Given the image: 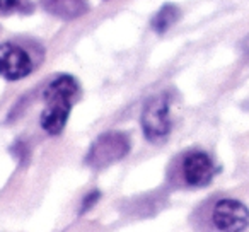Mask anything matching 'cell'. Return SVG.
<instances>
[{"label":"cell","instance_id":"7a4b0ae2","mask_svg":"<svg viewBox=\"0 0 249 232\" xmlns=\"http://www.w3.org/2000/svg\"><path fill=\"white\" fill-rule=\"evenodd\" d=\"M130 152V139L123 132H106L99 135L90 145L86 156V164L94 169H104Z\"/></svg>","mask_w":249,"mask_h":232},{"label":"cell","instance_id":"5b68a950","mask_svg":"<svg viewBox=\"0 0 249 232\" xmlns=\"http://www.w3.org/2000/svg\"><path fill=\"white\" fill-rule=\"evenodd\" d=\"M35 69L31 55L16 43L0 45V75L5 80H21Z\"/></svg>","mask_w":249,"mask_h":232},{"label":"cell","instance_id":"ba28073f","mask_svg":"<svg viewBox=\"0 0 249 232\" xmlns=\"http://www.w3.org/2000/svg\"><path fill=\"white\" fill-rule=\"evenodd\" d=\"M181 18V11L178 5L174 4H164L162 7L157 11V14L152 18V29L159 35H164L166 31H169L174 24L178 22V19Z\"/></svg>","mask_w":249,"mask_h":232},{"label":"cell","instance_id":"30bf717a","mask_svg":"<svg viewBox=\"0 0 249 232\" xmlns=\"http://www.w3.org/2000/svg\"><path fill=\"white\" fill-rule=\"evenodd\" d=\"M21 0H0V11H9V9H14Z\"/></svg>","mask_w":249,"mask_h":232},{"label":"cell","instance_id":"3957f363","mask_svg":"<svg viewBox=\"0 0 249 232\" xmlns=\"http://www.w3.org/2000/svg\"><path fill=\"white\" fill-rule=\"evenodd\" d=\"M142 130L149 142L159 143L169 137L173 122H171L169 97L166 94L150 97L142 109Z\"/></svg>","mask_w":249,"mask_h":232},{"label":"cell","instance_id":"9c48e42d","mask_svg":"<svg viewBox=\"0 0 249 232\" xmlns=\"http://www.w3.org/2000/svg\"><path fill=\"white\" fill-rule=\"evenodd\" d=\"M99 196H101V193L97 190H92V191H89V193L84 196V200H82V205H80V214H86L87 210H90V208L94 207V205L97 203V200H99Z\"/></svg>","mask_w":249,"mask_h":232},{"label":"cell","instance_id":"8992f818","mask_svg":"<svg viewBox=\"0 0 249 232\" xmlns=\"http://www.w3.org/2000/svg\"><path fill=\"white\" fill-rule=\"evenodd\" d=\"M215 164L205 152H191L183 161V178L190 186H207L215 176Z\"/></svg>","mask_w":249,"mask_h":232},{"label":"cell","instance_id":"6da1fadb","mask_svg":"<svg viewBox=\"0 0 249 232\" xmlns=\"http://www.w3.org/2000/svg\"><path fill=\"white\" fill-rule=\"evenodd\" d=\"M79 82L72 75L62 73L46 86L43 97H45V109L41 113V128L50 135H58L63 132L69 122L70 109L79 96Z\"/></svg>","mask_w":249,"mask_h":232},{"label":"cell","instance_id":"277c9868","mask_svg":"<svg viewBox=\"0 0 249 232\" xmlns=\"http://www.w3.org/2000/svg\"><path fill=\"white\" fill-rule=\"evenodd\" d=\"M212 222L220 232H242L249 225V210L242 201L224 198L215 203Z\"/></svg>","mask_w":249,"mask_h":232},{"label":"cell","instance_id":"52a82bcc","mask_svg":"<svg viewBox=\"0 0 249 232\" xmlns=\"http://www.w3.org/2000/svg\"><path fill=\"white\" fill-rule=\"evenodd\" d=\"M41 5L48 14L63 21H72L89 11L87 0H41Z\"/></svg>","mask_w":249,"mask_h":232}]
</instances>
